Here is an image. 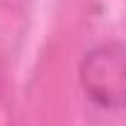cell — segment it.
Returning <instances> with one entry per match:
<instances>
[{"instance_id": "obj_1", "label": "cell", "mask_w": 126, "mask_h": 126, "mask_svg": "<svg viewBox=\"0 0 126 126\" xmlns=\"http://www.w3.org/2000/svg\"><path fill=\"white\" fill-rule=\"evenodd\" d=\"M77 82L94 109L121 114L126 104V45L104 40L87 47L77 64Z\"/></svg>"}]
</instances>
